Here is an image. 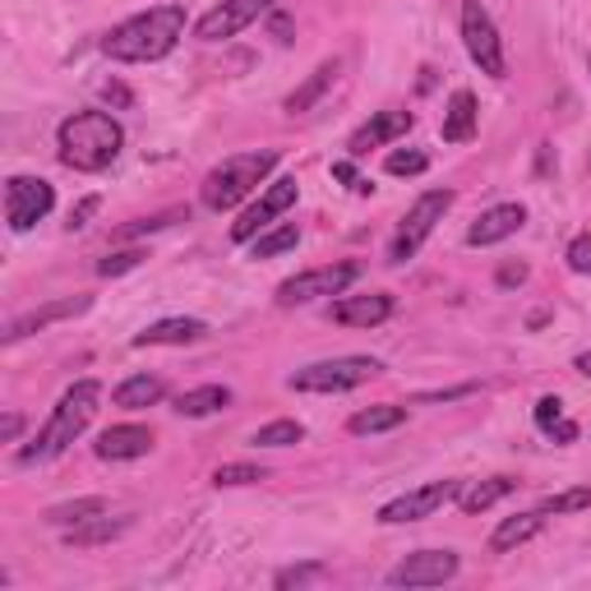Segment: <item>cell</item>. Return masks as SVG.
I'll return each mask as SVG.
<instances>
[{
	"label": "cell",
	"mask_w": 591,
	"mask_h": 591,
	"mask_svg": "<svg viewBox=\"0 0 591 591\" xmlns=\"http://www.w3.org/2000/svg\"><path fill=\"white\" fill-rule=\"evenodd\" d=\"M536 531H541V513H518V518H504V523L495 527V536H490V550H495V555H508V550L527 546Z\"/></svg>",
	"instance_id": "obj_21"
},
{
	"label": "cell",
	"mask_w": 591,
	"mask_h": 591,
	"mask_svg": "<svg viewBox=\"0 0 591 591\" xmlns=\"http://www.w3.org/2000/svg\"><path fill=\"white\" fill-rule=\"evenodd\" d=\"M181 38H186V6H152L135 19L116 23V29L102 38V51L120 65H148V61L171 56Z\"/></svg>",
	"instance_id": "obj_1"
},
{
	"label": "cell",
	"mask_w": 591,
	"mask_h": 591,
	"mask_svg": "<svg viewBox=\"0 0 591 591\" xmlns=\"http://www.w3.org/2000/svg\"><path fill=\"white\" fill-rule=\"evenodd\" d=\"M383 366L374 356H333V361H315L296 370L287 383L296 393H347V389H361L366 379H374Z\"/></svg>",
	"instance_id": "obj_5"
},
{
	"label": "cell",
	"mask_w": 591,
	"mask_h": 591,
	"mask_svg": "<svg viewBox=\"0 0 591 591\" xmlns=\"http://www.w3.org/2000/svg\"><path fill=\"white\" fill-rule=\"evenodd\" d=\"M448 209H453V190H425L416 203H411L402 226H398V236H393V245H389V264L416 260V250L430 241V231L444 222Z\"/></svg>",
	"instance_id": "obj_6"
},
{
	"label": "cell",
	"mask_w": 591,
	"mask_h": 591,
	"mask_svg": "<svg viewBox=\"0 0 591 591\" xmlns=\"http://www.w3.org/2000/svg\"><path fill=\"white\" fill-rule=\"evenodd\" d=\"M393 315V296L389 292H366V296H338L333 300V324L347 328H374Z\"/></svg>",
	"instance_id": "obj_15"
},
{
	"label": "cell",
	"mask_w": 591,
	"mask_h": 591,
	"mask_svg": "<svg viewBox=\"0 0 591 591\" xmlns=\"http://www.w3.org/2000/svg\"><path fill=\"white\" fill-rule=\"evenodd\" d=\"M296 194H300V186H296V176H277V181L260 194V203L254 209H245L241 213V222H231V241H254L260 231H268L273 226V218H282L296 203Z\"/></svg>",
	"instance_id": "obj_11"
},
{
	"label": "cell",
	"mask_w": 591,
	"mask_h": 591,
	"mask_svg": "<svg viewBox=\"0 0 591 591\" xmlns=\"http://www.w3.org/2000/svg\"><path fill=\"white\" fill-rule=\"evenodd\" d=\"M559 421H563V402H559V398H541V402H536V425H541L546 434H550Z\"/></svg>",
	"instance_id": "obj_37"
},
{
	"label": "cell",
	"mask_w": 591,
	"mask_h": 591,
	"mask_svg": "<svg viewBox=\"0 0 591 591\" xmlns=\"http://www.w3.org/2000/svg\"><path fill=\"white\" fill-rule=\"evenodd\" d=\"M425 167H430V158H425V152H416V148H393L389 162H383V171H389V176H421Z\"/></svg>",
	"instance_id": "obj_32"
},
{
	"label": "cell",
	"mask_w": 591,
	"mask_h": 591,
	"mask_svg": "<svg viewBox=\"0 0 591 591\" xmlns=\"http://www.w3.org/2000/svg\"><path fill=\"white\" fill-rule=\"evenodd\" d=\"M264 481V467H254V462H226V467L213 472V485H254Z\"/></svg>",
	"instance_id": "obj_33"
},
{
	"label": "cell",
	"mask_w": 591,
	"mask_h": 591,
	"mask_svg": "<svg viewBox=\"0 0 591 591\" xmlns=\"http://www.w3.org/2000/svg\"><path fill=\"white\" fill-rule=\"evenodd\" d=\"M333 176H338V181H342V186H351V190H361V194L370 190V181H361V176H356V167H351V162H333Z\"/></svg>",
	"instance_id": "obj_39"
},
{
	"label": "cell",
	"mask_w": 591,
	"mask_h": 591,
	"mask_svg": "<svg viewBox=\"0 0 591 591\" xmlns=\"http://www.w3.org/2000/svg\"><path fill=\"white\" fill-rule=\"evenodd\" d=\"M273 167H277V152H273V148H260V152H236V158L218 162L209 176H203V186H199L203 209H213V213L236 209V203H241V199H250V190L260 186Z\"/></svg>",
	"instance_id": "obj_4"
},
{
	"label": "cell",
	"mask_w": 591,
	"mask_h": 591,
	"mask_svg": "<svg viewBox=\"0 0 591 591\" xmlns=\"http://www.w3.org/2000/svg\"><path fill=\"white\" fill-rule=\"evenodd\" d=\"M148 260V254L144 250H120V254H107V260H102L97 264V273L102 277H120V273H130V268H139Z\"/></svg>",
	"instance_id": "obj_34"
},
{
	"label": "cell",
	"mask_w": 591,
	"mask_h": 591,
	"mask_svg": "<svg viewBox=\"0 0 591 591\" xmlns=\"http://www.w3.org/2000/svg\"><path fill=\"white\" fill-rule=\"evenodd\" d=\"M102 97L116 102V107H130V88H120V84H102Z\"/></svg>",
	"instance_id": "obj_42"
},
{
	"label": "cell",
	"mask_w": 591,
	"mask_h": 591,
	"mask_svg": "<svg viewBox=\"0 0 591 591\" xmlns=\"http://www.w3.org/2000/svg\"><path fill=\"white\" fill-rule=\"evenodd\" d=\"M411 130V112H374L361 130L351 135V144H347V152L351 158H366L370 148H383L389 139H398V135H407Z\"/></svg>",
	"instance_id": "obj_17"
},
{
	"label": "cell",
	"mask_w": 591,
	"mask_h": 591,
	"mask_svg": "<svg viewBox=\"0 0 591 591\" xmlns=\"http://www.w3.org/2000/svg\"><path fill=\"white\" fill-rule=\"evenodd\" d=\"M513 490V481L508 476H490V481H476V485H462V495H457V504H462V513L467 518H476V513H485V508H495L504 495Z\"/></svg>",
	"instance_id": "obj_22"
},
{
	"label": "cell",
	"mask_w": 591,
	"mask_h": 591,
	"mask_svg": "<svg viewBox=\"0 0 591 591\" xmlns=\"http://www.w3.org/2000/svg\"><path fill=\"white\" fill-rule=\"evenodd\" d=\"M264 10H273V0H222V6H213L194 23V38L199 42H226V38H236L241 29H250Z\"/></svg>",
	"instance_id": "obj_13"
},
{
	"label": "cell",
	"mask_w": 591,
	"mask_h": 591,
	"mask_svg": "<svg viewBox=\"0 0 591 591\" xmlns=\"http://www.w3.org/2000/svg\"><path fill=\"white\" fill-rule=\"evenodd\" d=\"M499 282H504V287H518V282H527V268L523 264H508V268H499Z\"/></svg>",
	"instance_id": "obj_43"
},
{
	"label": "cell",
	"mask_w": 591,
	"mask_h": 591,
	"mask_svg": "<svg viewBox=\"0 0 591 591\" xmlns=\"http://www.w3.org/2000/svg\"><path fill=\"white\" fill-rule=\"evenodd\" d=\"M300 440H305V425L300 421H268V425L254 430L250 444H260V448H292Z\"/></svg>",
	"instance_id": "obj_29"
},
{
	"label": "cell",
	"mask_w": 591,
	"mask_h": 591,
	"mask_svg": "<svg viewBox=\"0 0 591 591\" xmlns=\"http://www.w3.org/2000/svg\"><path fill=\"white\" fill-rule=\"evenodd\" d=\"M523 222H527V209H523V203H495V209H485V213L472 222L467 245H472V250L499 245V241L513 236V231H523Z\"/></svg>",
	"instance_id": "obj_14"
},
{
	"label": "cell",
	"mask_w": 591,
	"mask_h": 591,
	"mask_svg": "<svg viewBox=\"0 0 591 591\" xmlns=\"http://www.w3.org/2000/svg\"><path fill=\"white\" fill-rule=\"evenodd\" d=\"M324 569L319 563H305V569H282L277 573V587H300V582H310V578H319Z\"/></svg>",
	"instance_id": "obj_38"
},
{
	"label": "cell",
	"mask_w": 591,
	"mask_h": 591,
	"mask_svg": "<svg viewBox=\"0 0 591 591\" xmlns=\"http://www.w3.org/2000/svg\"><path fill=\"white\" fill-rule=\"evenodd\" d=\"M582 508H591V485H578V490H563V495H550V499H541V518H550V513H582Z\"/></svg>",
	"instance_id": "obj_31"
},
{
	"label": "cell",
	"mask_w": 591,
	"mask_h": 591,
	"mask_svg": "<svg viewBox=\"0 0 591 591\" xmlns=\"http://www.w3.org/2000/svg\"><path fill=\"white\" fill-rule=\"evenodd\" d=\"M462 569V559L453 550H416V555H407L398 569H389V587H444L448 578H457Z\"/></svg>",
	"instance_id": "obj_12"
},
{
	"label": "cell",
	"mask_w": 591,
	"mask_h": 591,
	"mask_svg": "<svg viewBox=\"0 0 591 591\" xmlns=\"http://www.w3.org/2000/svg\"><path fill=\"white\" fill-rule=\"evenodd\" d=\"M563 260H569V268H573V273L591 277V236H578V241L569 245V254H563Z\"/></svg>",
	"instance_id": "obj_36"
},
{
	"label": "cell",
	"mask_w": 591,
	"mask_h": 591,
	"mask_svg": "<svg viewBox=\"0 0 591 591\" xmlns=\"http://www.w3.org/2000/svg\"><path fill=\"white\" fill-rule=\"evenodd\" d=\"M407 421V407L398 402H379V407H366V411H356V416L347 421L351 434H383V430H398Z\"/></svg>",
	"instance_id": "obj_24"
},
{
	"label": "cell",
	"mask_w": 591,
	"mask_h": 591,
	"mask_svg": "<svg viewBox=\"0 0 591 591\" xmlns=\"http://www.w3.org/2000/svg\"><path fill=\"white\" fill-rule=\"evenodd\" d=\"M19 430H23V416H19V411H10V416H6V425H0V440H6V444H14V440H19Z\"/></svg>",
	"instance_id": "obj_41"
},
{
	"label": "cell",
	"mask_w": 591,
	"mask_h": 591,
	"mask_svg": "<svg viewBox=\"0 0 591 591\" xmlns=\"http://www.w3.org/2000/svg\"><path fill=\"white\" fill-rule=\"evenodd\" d=\"M102 402V383L97 379H80V383H70L65 398L56 402V411H51V421L42 425V434L29 444V448H19V467H33V462H51V457H61L80 434L88 430L93 421V411Z\"/></svg>",
	"instance_id": "obj_2"
},
{
	"label": "cell",
	"mask_w": 591,
	"mask_h": 591,
	"mask_svg": "<svg viewBox=\"0 0 591 591\" xmlns=\"http://www.w3.org/2000/svg\"><path fill=\"white\" fill-rule=\"evenodd\" d=\"M167 389H162V379L158 374H135V379H125L120 389L112 393V402L116 407H125V411H139V407H152Z\"/></svg>",
	"instance_id": "obj_25"
},
{
	"label": "cell",
	"mask_w": 591,
	"mask_h": 591,
	"mask_svg": "<svg viewBox=\"0 0 591 591\" xmlns=\"http://www.w3.org/2000/svg\"><path fill=\"white\" fill-rule=\"evenodd\" d=\"M296 245H300V226H296V222H282V226L260 231V236H254L250 260H277V254H287V250H296Z\"/></svg>",
	"instance_id": "obj_26"
},
{
	"label": "cell",
	"mask_w": 591,
	"mask_h": 591,
	"mask_svg": "<svg viewBox=\"0 0 591 591\" xmlns=\"http://www.w3.org/2000/svg\"><path fill=\"white\" fill-rule=\"evenodd\" d=\"M84 310H88V296H65V300H51V305H42V310L19 315V319L6 328V342H19V338H29V333L46 328V324H56V319H74V315H84Z\"/></svg>",
	"instance_id": "obj_18"
},
{
	"label": "cell",
	"mask_w": 591,
	"mask_h": 591,
	"mask_svg": "<svg viewBox=\"0 0 591 591\" xmlns=\"http://www.w3.org/2000/svg\"><path fill=\"white\" fill-rule=\"evenodd\" d=\"M356 277H361V264H328V268L296 273L277 287V305H305V300H319V296H342Z\"/></svg>",
	"instance_id": "obj_9"
},
{
	"label": "cell",
	"mask_w": 591,
	"mask_h": 591,
	"mask_svg": "<svg viewBox=\"0 0 591 591\" xmlns=\"http://www.w3.org/2000/svg\"><path fill=\"white\" fill-rule=\"evenodd\" d=\"M287 33H292V19H287V14H277V19H273V38H277V42H292Z\"/></svg>",
	"instance_id": "obj_45"
},
{
	"label": "cell",
	"mask_w": 591,
	"mask_h": 591,
	"mask_svg": "<svg viewBox=\"0 0 591 591\" xmlns=\"http://www.w3.org/2000/svg\"><path fill=\"white\" fill-rule=\"evenodd\" d=\"M231 402V389L226 383H203V389H190V393H181L176 398V411H181V416H213V411H222Z\"/></svg>",
	"instance_id": "obj_23"
},
{
	"label": "cell",
	"mask_w": 591,
	"mask_h": 591,
	"mask_svg": "<svg viewBox=\"0 0 591 591\" xmlns=\"http://www.w3.org/2000/svg\"><path fill=\"white\" fill-rule=\"evenodd\" d=\"M51 203H56V190L42 176H10L6 181V222L10 231H33L46 213Z\"/></svg>",
	"instance_id": "obj_8"
},
{
	"label": "cell",
	"mask_w": 591,
	"mask_h": 591,
	"mask_svg": "<svg viewBox=\"0 0 591 591\" xmlns=\"http://www.w3.org/2000/svg\"><path fill=\"white\" fill-rule=\"evenodd\" d=\"M107 513V499L102 495H88V499H74V504H56L46 513V523L51 527H80V523H88V518H102Z\"/></svg>",
	"instance_id": "obj_28"
},
{
	"label": "cell",
	"mask_w": 591,
	"mask_h": 591,
	"mask_svg": "<svg viewBox=\"0 0 591 591\" xmlns=\"http://www.w3.org/2000/svg\"><path fill=\"white\" fill-rule=\"evenodd\" d=\"M550 440H559V444H573V440H578V425H573V421H559V425L550 430Z\"/></svg>",
	"instance_id": "obj_44"
},
{
	"label": "cell",
	"mask_w": 591,
	"mask_h": 591,
	"mask_svg": "<svg viewBox=\"0 0 591 591\" xmlns=\"http://www.w3.org/2000/svg\"><path fill=\"white\" fill-rule=\"evenodd\" d=\"M125 527H130V523H112V518H102V523H80V527H65V541L70 546H102V541H112V536H120Z\"/></svg>",
	"instance_id": "obj_30"
},
{
	"label": "cell",
	"mask_w": 591,
	"mask_h": 591,
	"mask_svg": "<svg viewBox=\"0 0 591 591\" xmlns=\"http://www.w3.org/2000/svg\"><path fill=\"white\" fill-rule=\"evenodd\" d=\"M209 338V324L203 319H158V324H148L135 347H186V342H203Z\"/></svg>",
	"instance_id": "obj_19"
},
{
	"label": "cell",
	"mask_w": 591,
	"mask_h": 591,
	"mask_svg": "<svg viewBox=\"0 0 591 591\" xmlns=\"http://www.w3.org/2000/svg\"><path fill=\"white\" fill-rule=\"evenodd\" d=\"M148 448H152V430L148 425H112V430H102L97 444H93V453L102 462H135Z\"/></svg>",
	"instance_id": "obj_16"
},
{
	"label": "cell",
	"mask_w": 591,
	"mask_h": 591,
	"mask_svg": "<svg viewBox=\"0 0 591 591\" xmlns=\"http://www.w3.org/2000/svg\"><path fill=\"white\" fill-rule=\"evenodd\" d=\"M176 218H181L176 209H171V213H158V218H139L135 226H125V231H120V241H135V236H144V231H162V226H171Z\"/></svg>",
	"instance_id": "obj_35"
},
{
	"label": "cell",
	"mask_w": 591,
	"mask_h": 591,
	"mask_svg": "<svg viewBox=\"0 0 591 591\" xmlns=\"http://www.w3.org/2000/svg\"><path fill=\"white\" fill-rule=\"evenodd\" d=\"M333 80H338V61H324V65H319V70L310 74V80H305V84H300V88H296V93L287 97V112H292V116H300V112H310V107H315V102L324 97V88H328Z\"/></svg>",
	"instance_id": "obj_27"
},
{
	"label": "cell",
	"mask_w": 591,
	"mask_h": 591,
	"mask_svg": "<svg viewBox=\"0 0 591 591\" xmlns=\"http://www.w3.org/2000/svg\"><path fill=\"white\" fill-rule=\"evenodd\" d=\"M93 213H97V194L80 199V209H74V213H70V231H80V226H84V222H88Z\"/></svg>",
	"instance_id": "obj_40"
},
{
	"label": "cell",
	"mask_w": 591,
	"mask_h": 591,
	"mask_svg": "<svg viewBox=\"0 0 591 591\" xmlns=\"http://www.w3.org/2000/svg\"><path fill=\"white\" fill-rule=\"evenodd\" d=\"M61 162L74 171H107L120 158L125 130L112 112H74L70 120H61Z\"/></svg>",
	"instance_id": "obj_3"
},
{
	"label": "cell",
	"mask_w": 591,
	"mask_h": 591,
	"mask_svg": "<svg viewBox=\"0 0 591 591\" xmlns=\"http://www.w3.org/2000/svg\"><path fill=\"white\" fill-rule=\"evenodd\" d=\"M476 97L467 93V88H457L453 97H448V107H444V125H440V135L448 139V144H467L472 135H476Z\"/></svg>",
	"instance_id": "obj_20"
},
{
	"label": "cell",
	"mask_w": 591,
	"mask_h": 591,
	"mask_svg": "<svg viewBox=\"0 0 591 591\" xmlns=\"http://www.w3.org/2000/svg\"><path fill=\"white\" fill-rule=\"evenodd\" d=\"M573 366H578L582 374H591V351H582V356H578V361H573Z\"/></svg>",
	"instance_id": "obj_46"
},
{
	"label": "cell",
	"mask_w": 591,
	"mask_h": 591,
	"mask_svg": "<svg viewBox=\"0 0 591 591\" xmlns=\"http://www.w3.org/2000/svg\"><path fill=\"white\" fill-rule=\"evenodd\" d=\"M462 42H467V56L481 65V74H490V80H504L508 74L504 38H499L490 10H485L481 0H467V6H462Z\"/></svg>",
	"instance_id": "obj_7"
},
{
	"label": "cell",
	"mask_w": 591,
	"mask_h": 591,
	"mask_svg": "<svg viewBox=\"0 0 591 591\" xmlns=\"http://www.w3.org/2000/svg\"><path fill=\"white\" fill-rule=\"evenodd\" d=\"M457 495H462V481H430V485H421V490H407L393 504H383L379 508V523L383 527H402V523L434 518V513H440L448 499H457Z\"/></svg>",
	"instance_id": "obj_10"
}]
</instances>
